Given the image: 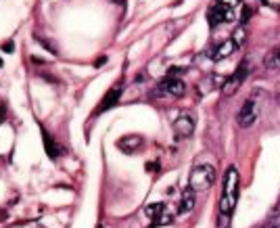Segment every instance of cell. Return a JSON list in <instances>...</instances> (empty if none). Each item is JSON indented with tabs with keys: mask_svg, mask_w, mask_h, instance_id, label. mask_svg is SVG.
Returning <instances> with one entry per match:
<instances>
[{
	"mask_svg": "<svg viewBox=\"0 0 280 228\" xmlns=\"http://www.w3.org/2000/svg\"><path fill=\"white\" fill-rule=\"evenodd\" d=\"M239 170L234 168H228L224 174V190H222V201H220V212H222V218H224V226H226V220L230 222V216L236 207V201H239Z\"/></svg>",
	"mask_w": 280,
	"mask_h": 228,
	"instance_id": "obj_1",
	"label": "cell"
},
{
	"mask_svg": "<svg viewBox=\"0 0 280 228\" xmlns=\"http://www.w3.org/2000/svg\"><path fill=\"white\" fill-rule=\"evenodd\" d=\"M215 180V170L211 165H197L195 170L190 172L188 178V187L192 190H207Z\"/></svg>",
	"mask_w": 280,
	"mask_h": 228,
	"instance_id": "obj_2",
	"label": "cell"
},
{
	"mask_svg": "<svg viewBox=\"0 0 280 228\" xmlns=\"http://www.w3.org/2000/svg\"><path fill=\"white\" fill-rule=\"evenodd\" d=\"M247 76H249V61H241L239 67H236V72L230 76V77H226L224 84H222V94L224 96H232L236 90L241 88V84L247 80Z\"/></svg>",
	"mask_w": 280,
	"mask_h": 228,
	"instance_id": "obj_3",
	"label": "cell"
},
{
	"mask_svg": "<svg viewBox=\"0 0 280 228\" xmlns=\"http://www.w3.org/2000/svg\"><path fill=\"white\" fill-rule=\"evenodd\" d=\"M257 113H259L257 101H255V96H251V99L245 101V105L239 111V117H236V119H239V126L241 128H251L253 124H255V119H257Z\"/></svg>",
	"mask_w": 280,
	"mask_h": 228,
	"instance_id": "obj_4",
	"label": "cell"
},
{
	"mask_svg": "<svg viewBox=\"0 0 280 228\" xmlns=\"http://www.w3.org/2000/svg\"><path fill=\"white\" fill-rule=\"evenodd\" d=\"M207 21H209L211 28H215V25H220V23H226V21H234V8H228L222 2H217V4H213L211 8H209Z\"/></svg>",
	"mask_w": 280,
	"mask_h": 228,
	"instance_id": "obj_5",
	"label": "cell"
},
{
	"mask_svg": "<svg viewBox=\"0 0 280 228\" xmlns=\"http://www.w3.org/2000/svg\"><path fill=\"white\" fill-rule=\"evenodd\" d=\"M121 92H124V86H121V84L113 86V88L103 96L101 105L96 107V115H99V113H103V111H107V109H111V107H115V105L119 103V99H121Z\"/></svg>",
	"mask_w": 280,
	"mask_h": 228,
	"instance_id": "obj_6",
	"label": "cell"
},
{
	"mask_svg": "<svg viewBox=\"0 0 280 228\" xmlns=\"http://www.w3.org/2000/svg\"><path fill=\"white\" fill-rule=\"evenodd\" d=\"M192 132H195V119L186 115V113L174 121V134H176V138H188Z\"/></svg>",
	"mask_w": 280,
	"mask_h": 228,
	"instance_id": "obj_7",
	"label": "cell"
},
{
	"mask_svg": "<svg viewBox=\"0 0 280 228\" xmlns=\"http://www.w3.org/2000/svg\"><path fill=\"white\" fill-rule=\"evenodd\" d=\"M161 90L168 92V94H172V96H184L186 86H184V82H182L180 77L168 76V77H165V80L161 82Z\"/></svg>",
	"mask_w": 280,
	"mask_h": 228,
	"instance_id": "obj_8",
	"label": "cell"
},
{
	"mask_svg": "<svg viewBox=\"0 0 280 228\" xmlns=\"http://www.w3.org/2000/svg\"><path fill=\"white\" fill-rule=\"evenodd\" d=\"M236 48H239V46H236V42L230 38V40L222 42L220 46H215L213 50H209V57H211L213 61H222V59H226V57H230Z\"/></svg>",
	"mask_w": 280,
	"mask_h": 228,
	"instance_id": "obj_9",
	"label": "cell"
},
{
	"mask_svg": "<svg viewBox=\"0 0 280 228\" xmlns=\"http://www.w3.org/2000/svg\"><path fill=\"white\" fill-rule=\"evenodd\" d=\"M117 147L121 149L124 153H134L136 149L142 147V138H140L138 134H130V136H124V138H119L117 140Z\"/></svg>",
	"mask_w": 280,
	"mask_h": 228,
	"instance_id": "obj_10",
	"label": "cell"
},
{
	"mask_svg": "<svg viewBox=\"0 0 280 228\" xmlns=\"http://www.w3.org/2000/svg\"><path fill=\"white\" fill-rule=\"evenodd\" d=\"M195 192H197V190H192L190 187L184 189V192H182L180 207H178V214H186V212H190V209L195 207Z\"/></svg>",
	"mask_w": 280,
	"mask_h": 228,
	"instance_id": "obj_11",
	"label": "cell"
},
{
	"mask_svg": "<svg viewBox=\"0 0 280 228\" xmlns=\"http://www.w3.org/2000/svg\"><path fill=\"white\" fill-rule=\"evenodd\" d=\"M42 140H44V149H46V155L50 157V159H57V145H55V140H52V136L46 132L44 128H42Z\"/></svg>",
	"mask_w": 280,
	"mask_h": 228,
	"instance_id": "obj_12",
	"label": "cell"
},
{
	"mask_svg": "<svg viewBox=\"0 0 280 228\" xmlns=\"http://www.w3.org/2000/svg\"><path fill=\"white\" fill-rule=\"evenodd\" d=\"M266 67L268 69H280V48H274L268 52L266 57Z\"/></svg>",
	"mask_w": 280,
	"mask_h": 228,
	"instance_id": "obj_13",
	"label": "cell"
},
{
	"mask_svg": "<svg viewBox=\"0 0 280 228\" xmlns=\"http://www.w3.org/2000/svg\"><path fill=\"white\" fill-rule=\"evenodd\" d=\"M163 209H165V203H151L144 207V214L151 218V220H157L159 216H163Z\"/></svg>",
	"mask_w": 280,
	"mask_h": 228,
	"instance_id": "obj_14",
	"label": "cell"
},
{
	"mask_svg": "<svg viewBox=\"0 0 280 228\" xmlns=\"http://www.w3.org/2000/svg\"><path fill=\"white\" fill-rule=\"evenodd\" d=\"M174 220L172 216H168V214H163V216H159L157 220H153V224H151V228H155V226H165V224H170Z\"/></svg>",
	"mask_w": 280,
	"mask_h": 228,
	"instance_id": "obj_15",
	"label": "cell"
},
{
	"mask_svg": "<svg viewBox=\"0 0 280 228\" xmlns=\"http://www.w3.org/2000/svg\"><path fill=\"white\" fill-rule=\"evenodd\" d=\"M234 42H236V46H241L243 44V40H245V30L241 28V30H236V34H234V38H232Z\"/></svg>",
	"mask_w": 280,
	"mask_h": 228,
	"instance_id": "obj_16",
	"label": "cell"
},
{
	"mask_svg": "<svg viewBox=\"0 0 280 228\" xmlns=\"http://www.w3.org/2000/svg\"><path fill=\"white\" fill-rule=\"evenodd\" d=\"M251 13H253V11H251V6H245V8H243V15H241V21H243V23H247V21L251 19Z\"/></svg>",
	"mask_w": 280,
	"mask_h": 228,
	"instance_id": "obj_17",
	"label": "cell"
},
{
	"mask_svg": "<svg viewBox=\"0 0 280 228\" xmlns=\"http://www.w3.org/2000/svg\"><path fill=\"white\" fill-rule=\"evenodd\" d=\"M217 2H222L224 6H228V8H234V6H239L241 0H217Z\"/></svg>",
	"mask_w": 280,
	"mask_h": 228,
	"instance_id": "obj_18",
	"label": "cell"
},
{
	"mask_svg": "<svg viewBox=\"0 0 280 228\" xmlns=\"http://www.w3.org/2000/svg\"><path fill=\"white\" fill-rule=\"evenodd\" d=\"M13 50H15L13 42H4V44H2V52H13Z\"/></svg>",
	"mask_w": 280,
	"mask_h": 228,
	"instance_id": "obj_19",
	"label": "cell"
},
{
	"mask_svg": "<svg viewBox=\"0 0 280 228\" xmlns=\"http://www.w3.org/2000/svg\"><path fill=\"white\" fill-rule=\"evenodd\" d=\"M105 61H107V59H105V57H101L99 61H96V65H94V67H103V65H105Z\"/></svg>",
	"mask_w": 280,
	"mask_h": 228,
	"instance_id": "obj_20",
	"label": "cell"
},
{
	"mask_svg": "<svg viewBox=\"0 0 280 228\" xmlns=\"http://www.w3.org/2000/svg\"><path fill=\"white\" fill-rule=\"evenodd\" d=\"M113 2H117V4H121V2H124V0H113Z\"/></svg>",
	"mask_w": 280,
	"mask_h": 228,
	"instance_id": "obj_21",
	"label": "cell"
},
{
	"mask_svg": "<svg viewBox=\"0 0 280 228\" xmlns=\"http://www.w3.org/2000/svg\"><path fill=\"white\" fill-rule=\"evenodd\" d=\"M0 67H2V59H0Z\"/></svg>",
	"mask_w": 280,
	"mask_h": 228,
	"instance_id": "obj_22",
	"label": "cell"
},
{
	"mask_svg": "<svg viewBox=\"0 0 280 228\" xmlns=\"http://www.w3.org/2000/svg\"><path fill=\"white\" fill-rule=\"evenodd\" d=\"M96 228H105V226H101V224H99V226H96Z\"/></svg>",
	"mask_w": 280,
	"mask_h": 228,
	"instance_id": "obj_23",
	"label": "cell"
},
{
	"mask_svg": "<svg viewBox=\"0 0 280 228\" xmlns=\"http://www.w3.org/2000/svg\"><path fill=\"white\" fill-rule=\"evenodd\" d=\"M278 101H280V92H278Z\"/></svg>",
	"mask_w": 280,
	"mask_h": 228,
	"instance_id": "obj_24",
	"label": "cell"
}]
</instances>
